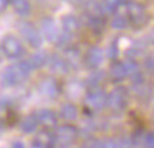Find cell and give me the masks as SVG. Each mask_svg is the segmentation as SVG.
<instances>
[{"label": "cell", "instance_id": "4fadbf2b", "mask_svg": "<svg viewBox=\"0 0 154 148\" xmlns=\"http://www.w3.org/2000/svg\"><path fill=\"white\" fill-rule=\"evenodd\" d=\"M55 143V135L48 133V131H42L35 137L33 146H42V148H53Z\"/></svg>", "mask_w": 154, "mask_h": 148}, {"label": "cell", "instance_id": "5bb4252c", "mask_svg": "<svg viewBox=\"0 0 154 148\" xmlns=\"http://www.w3.org/2000/svg\"><path fill=\"white\" fill-rule=\"evenodd\" d=\"M61 25H63V32L68 35H73L75 32H78V28H80V22H78V18L75 17V15H65L63 20H61Z\"/></svg>", "mask_w": 154, "mask_h": 148}, {"label": "cell", "instance_id": "d4e9b609", "mask_svg": "<svg viewBox=\"0 0 154 148\" xmlns=\"http://www.w3.org/2000/svg\"><path fill=\"white\" fill-rule=\"evenodd\" d=\"M144 148H154V131L146 135V138H144Z\"/></svg>", "mask_w": 154, "mask_h": 148}, {"label": "cell", "instance_id": "484cf974", "mask_svg": "<svg viewBox=\"0 0 154 148\" xmlns=\"http://www.w3.org/2000/svg\"><path fill=\"white\" fill-rule=\"evenodd\" d=\"M108 57H109V58H114V57H116V55H118V43H116V42H113V43H111L109 45V48H108Z\"/></svg>", "mask_w": 154, "mask_h": 148}, {"label": "cell", "instance_id": "7a4b0ae2", "mask_svg": "<svg viewBox=\"0 0 154 148\" xmlns=\"http://www.w3.org/2000/svg\"><path fill=\"white\" fill-rule=\"evenodd\" d=\"M2 52L4 55H7L8 58H20L23 55V45L14 35H7L2 40Z\"/></svg>", "mask_w": 154, "mask_h": 148}, {"label": "cell", "instance_id": "5b68a950", "mask_svg": "<svg viewBox=\"0 0 154 148\" xmlns=\"http://www.w3.org/2000/svg\"><path fill=\"white\" fill-rule=\"evenodd\" d=\"M78 137V130L73 125H61L57 128L55 133V141H58L60 145H71Z\"/></svg>", "mask_w": 154, "mask_h": 148}, {"label": "cell", "instance_id": "277c9868", "mask_svg": "<svg viewBox=\"0 0 154 148\" xmlns=\"http://www.w3.org/2000/svg\"><path fill=\"white\" fill-rule=\"evenodd\" d=\"M128 20L133 22L134 25H144L147 22V12L146 8L143 7L141 4H137V2H131L129 5H128Z\"/></svg>", "mask_w": 154, "mask_h": 148}, {"label": "cell", "instance_id": "f546056e", "mask_svg": "<svg viewBox=\"0 0 154 148\" xmlns=\"http://www.w3.org/2000/svg\"><path fill=\"white\" fill-rule=\"evenodd\" d=\"M0 60H2V55H0Z\"/></svg>", "mask_w": 154, "mask_h": 148}, {"label": "cell", "instance_id": "603a6c76", "mask_svg": "<svg viewBox=\"0 0 154 148\" xmlns=\"http://www.w3.org/2000/svg\"><path fill=\"white\" fill-rule=\"evenodd\" d=\"M124 2H126V0H104V8H106L108 12H114V10H118L121 5H124Z\"/></svg>", "mask_w": 154, "mask_h": 148}, {"label": "cell", "instance_id": "8fae6325", "mask_svg": "<svg viewBox=\"0 0 154 148\" xmlns=\"http://www.w3.org/2000/svg\"><path fill=\"white\" fill-rule=\"evenodd\" d=\"M47 63H48V67H50V70L55 72V73H66L68 68H70V65L65 60V57H60V55L50 57L47 60Z\"/></svg>", "mask_w": 154, "mask_h": 148}, {"label": "cell", "instance_id": "8992f818", "mask_svg": "<svg viewBox=\"0 0 154 148\" xmlns=\"http://www.w3.org/2000/svg\"><path fill=\"white\" fill-rule=\"evenodd\" d=\"M40 34L43 38H47L48 42H57L58 35H60V28H58L57 22L53 18H43L40 24Z\"/></svg>", "mask_w": 154, "mask_h": 148}, {"label": "cell", "instance_id": "cb8c5ba5", "mask_svg": "<svg viewBox=\"0 0 154 148\" xmlns=\"http://www.w3.org/2000/svg\"><path fill=\"white\" fill-rule=\"evenodd\" d=\"M81 148H103V141L101 140H88Z\"/></svg>", "mask_w": 154, "mask_h": 148}, {"label": "cell", "instance_id": "ffe728a7", "mask_svg": "<svg viewBox=\"0 0 154 148\" xmlns=\"http://www.w3.org/2000/svg\"><path fill=\"white\" fill-rule=\"evenodd\" d=\"M128 17L126 15H123V14H116L113 17V20H111V27L113 28H116V30H124V28L128 27Z\"/></svg>", "mask_w": 154, "mask_h": 148}, {"label": "cell", "instance_id": "52a82bcc", "mask_svg": "<svg viewBox=\"0 0 154 148\" xmlns=\"http://www.w3.org/2000/svg\"><path fill=\"white\" fill-rule=\"evenodd\" d=\"M22 80H25V78H23V75L20 73L17 65H10V67H7L2 72V85H4V87H15V85H18Z\"/></svg>", "mask_w": 154, "mask_h": 148}, {"label": "cell", "instance_id": "30bf717a", "mask_svg": "<svg viewBox=\"0 0 154 148\" xmlns=\"http://www.w3.org/2000/svg\"><path fill=\"white\" fill-rule=\"evenodd\" d=\"M40 92L48 98H55L60 93V85H58V82L53 80V78H45L40 83Z\"/></svg>", "mask_w": 154, "mask_h": 148}, {"label": "cell", "instance_id": "7c38bea8", "mask_svg": "<svg viewBox=\"0 0 154 148\" xmlns=\"http://www.w3.org/2000/svg\"><path fill=\"white\" fill-rule=\"evenodd\" d=\"M35 117H37V120H38V125H43V127H47V128H51V127L57 125V115L51 110H47V108H45V110H40V111L35 113Z\"/></svg>", "mask_w": 154, "mask_h": 148}, {"label": "cell", "instance_id": "83f0119b", "mask_svg": "<svg viewBox=\"0 0 154 148\" xmlns=\"http://www.w3.org/2000/svg\"><path fill=\"white\" fill-rule=\"evenodd\" d=\"M7 2H8V0H0V10H2V8L7 5Z\"/></svg>", "mask_w": 154, "mask_h": 148}, {"label": "cell", "instance_id": "e0dca14e", "mask_svg": "<svg viewBox=\"0 0 154 148\" xmlns=\"http://www.w3.org/2000/svg\"><path fill=\"white\" fill-rule=\"evenodd\" d=\"M20 127H22V130H23L25 133H33V131L38 128L37 117H35V115H28V117H25L23 120H22Z\"/></svg>", "mask_w": 154, "mask_h": 148}, {"label": "cell", "instance_id": "4316f807", "mask_svg": "<svg viewBox=\"0 0 154 148\" xmlns=\"http://www.w3.org/2000/svg\"><path fill=\"white\" fill-rule=\"evenodd\" d=\"M10 148H25V145H23V141L17 140V141H14V143H12Z\"/></svg>", "mask_w": 154, "mask_h": 148}, {"label": "cell", "instance_id": "9a60e30c", "mask_svg": "<svg viewBox=\"0 0 154 148\" xmlns=\"http://www.w3.org/2000/svg\"><path fill=\"white\" fill-rule=\"evenodd\" d=\"M60 117L66 121H71L78 117V108L75 107L73 103H65L63 107L60 108Z\"/></svg>", "mask_w": 154, "mask_h": 148}, {"label": "cell", "instance_id": "7402d4cb", "mask_svg": "<svg viewBox=\"0 0 154 148\" xmlns=\"http://www.w3.org/2000/svg\"><path fill=\"white\" fill-rule=\"evenodd\" d=\"M103 72H96V73H93L90 78L86 80V83H88V87H91V88H98V85H100V82L103 80Z\"/></svg>", "mask_w": 154, "mask_h": 148}, {"label": "cell", "instance_id": "9c48e42d", "mask_svg": "<svg viewBox=\"0 0 154 148\" xmlns=\"http://www.w3.org/2000/svg\"><path fill=\"white\" fill-rule=\"evenodd\" d=\"M103 60H104V53H103L101 48L91 47L90 50H88V53H86V65H88V67L98 68V67H101Z\"/></svg>", "mask_w": 154, "mask_h": 148}, {"label": "cell", "instance_id": "6da1fadb", "mask_svg": "<svg viewBox=\"0 0 154 148\" xmlns=\"http://www.w3.org/2000/svg\"><path fill=\"white\" fill-rule=\"evenodd\" d=\"M106 105L113 111H123L128 105V92L123 87H116L111 90L109 95H106Z\"/></svg>", "mask_w": 154, "mask_h": 148}, {"label": "cell", "instance_id": "44dd1931", "mask_svg": "<svg viewBox=\"0 0 154 148\" xmlns=\"http://www.w3.org/2000/svg\"><path fill=\"white\" fill-rule=\"evenodd\" d=\"M123 63H124V70H126V77H134L136 73H139V65H137L136 60L128 58Z\"/></svg>", "mask_w": 154, "mask_h": 148}, {"label": "cell", "instance_id": "2e32d148", "mask_svg": "<svg viewBox=\"0 0 154 148\" xmlns=\"http://www.w3.org/2000/svg\"><path fill=\"white\" fill-rule=\"evenodd\" d=\"M8 2H10V5L14 7V10L17 12L18 15H22V17L30 14L32 7H30V2H28V0H8Z\"/></svg>", "mask_w": 154, "mask_h": 148}, {"label": "cell", "instance_id": "d6986e66", "mask_svg": "<svg viewBox=\"0 0 154 148\" xmlns=\"http://www.w3.org/2000/svg\"><path fill=\"white\" fill-rule=\"evenodd\" d=\"M109 73L114 80H123L126 78V70H124V63L123 62H114L109 68Z\"/></svg>", "mask_w": 154, "mask_h": 148}, {"label": "cell", "instance_id": "ac0fdd59", "mask_svg": "<svg viewBox=\"0 0 154 148\" xmlns=\"http://www.w3.org/2000/svg\"><path fill=\"white\" fill-rule=\"evenodd\" d=\"M47 60H48V55L45 53V52H35V53L28 58L32 68H42L43 65H47Z\"/></svg>", "mask_w": 154, "mask_h": 148}, {"label": "cell", "instance_id": "f1b7e54d", "mask_svg": "<svg viewBox=\"0 0 154 148\" xmlns=\"http://www.w3.org/2000/svg\"><path fill=\"white\" fill-rule=\"evenodd\" d=\"M66 2H75V0H66Z\"/></svg>", "mask_w": 154, "mask_h": 148}, {"label": "cell", "instance_id": "3957f363", "mask_svg": "<svg viewBox=\"0 0 154 148\" xmlns=\"http://www.w3.org/2000/svg\"><path fill=\"white\" fill-rule=\"evenodd\" d=\"M85 105L93 111L101 110L106 107V93L101 88H91V92H88L85 97Z\"/></svg>", "mask_w": 154, "mask_h": 148}, {"label": "cell", "instance_id": "ba28073f", "mask_svg": "<svg viewBox=\"0 0 154 148\" xmlns=\"http://www.w3.org/2000/svg\"><path fill=\"white\" fill-rule=\"evenodd\" d=\"M22 35H23L25 42H28V45L38 48L42 45V34L38 28H35L32 24H22V28H20Z\"/></svg>", "mask_w": 154, "mask_h": 148}]
</instances>
